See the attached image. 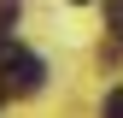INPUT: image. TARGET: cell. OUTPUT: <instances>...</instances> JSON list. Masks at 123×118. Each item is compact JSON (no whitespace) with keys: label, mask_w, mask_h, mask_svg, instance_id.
Segmentation results:
<instances>
[{"label":"cell","mask_w":123,"mask_h":118,"mask_svg":"<svg viewBox=\"0 0 123 118\" xmlns=\"http://www.w3.org/2000/svg\"><path fill=\"white\" fill-rule=\"evenodd\" d=\"M76 6H82V0H76Z\"/></svg>","instance_id":"277c9868"},{"label":"cell","mask_w":123,"mask_h":118,"mask_svg":"<svg viewBox=\"0 0 123 118\" xmlns=\"http://www.w3.org/2000/svg\"><path fill=\"white\" fill-rule=\"evenodd\" d=\"M105 24H111V36L123 41V0H105Z\"/></svg>","instance_id":"7a4b0ae2"},{"label":"cell","mask_w":123,"mask_h":118,"mask_svg":"<svg viewBox=\"0 0 123 118\" xmlns=\"http://www.w3.org/2000/svg\"><path fill=\"white\" fill-rule=\"evenodd\" d=\"M105 118H123V88H117V95H105Z\"/></svg>","instance_id":"3957f363"},{"label":"cell","mask_w":123,"mask_h":118,"mask_svg":"<svg viewBox=\"0 0 123 118\" xmlns=\"http://www.w3.org/2000/svg\"><path fill=\"white\" fill-rule=\"evenodd\" d=\"M41 77H47V65L35 53H24L18 41H0V88L6 95H35Z\"/></svg>","instance_id":"6da1fadb"}]
</instances>
